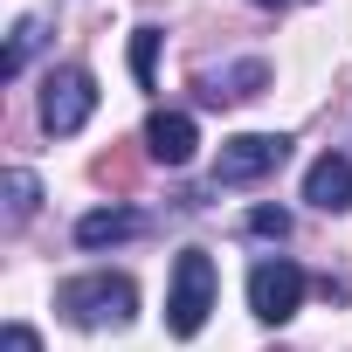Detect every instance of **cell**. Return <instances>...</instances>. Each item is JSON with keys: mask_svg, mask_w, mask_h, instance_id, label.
I'll use <instances>...</instances> for the list:
<instances>
[{"mask_svg": "<svg viewBox=\"0 0 352 352\" xmlns=\"http://www.w3.org/2000/svg\"><path fill=\"white\" fill-rule=\"evenodd\" d=\"M56 311H63L69 324H83V331H124V324L138 318V283H131V276H111V270L69 276V283L56 290Z\"/></svg>", "mask_w": 352, "mask_h": 352, "instance_id": "6da1fadb", "label": "cell"}, {"mask_svg": "<svg viewBox=\"0 0 352 352\" xmlns=\"http://www.w3.org/2000/svg\"><path fill=\"white\" fill-rule=\"evenodd\" d=\"M214 256L208 249H180L173 256V290H166V331L173 338H194L214 311Z\"/></svg>", "mask_w": 352, "mask_h": 352, "instance_id": "7a4b0ae2", "label": "cell"}, {"mask_svg": "<svg viewBox=\"0 0 352 352\" xmlns=\"http://www.w3.org/2000/svg\"><path fill=\"white\" fill-rule=\"evenodd\" d=\"M90 111H97V83H90V69H49L42 76V124H49V138H76L83 124H90Z\"/></svg>", "mask_w": 352, "mask_h": 352, "instance_id": "3957f363", "label": "cell"}, {"mask_svg": "<svg viewBox=\"0 0 352 352\" xmlns=\"http://www.w3.org/2000/svg\"><path fill=\"white\" fill-rule=\"evenodd\" d=\"M290 159V138L283 131H242L221 145L214 159V187H249V180H270V173Z\"/></svg>", "mask_w": 352, "mask_h": 352, "instance_id": "277c9868", "label": "cell"}, {"mask_svg": "<svg viewBox=\"0 0 352 352\" xmlns=\"http://www.w3.org/2000/svg\"><path fill=\"white\" fill-rule=\"evenodd\" d=\"M304 270L297 263H283V256H263L256 270H249V311L263 318V324H290L297 318V304H304Z\"/></svg>", "mask_w": 352, "mask_h": 352, "instance_id": "5b68a950", "label": "cell"}, {"mask_svg": "<svg viewBox=\"0 0 352 352\" xmlns=\"http://www.w3.org/2000/svg\"><path fill=\"white\" fill-rule=\"evenodd\" d=\"M194 145H201V131H194L187 111H152V124H145V152H152L159 166H187Z\"/></svg>", "mask_w": 352, "mask_h": 352, "instance_id": "8992f818", "label": "cell"}, {"mask_svg": "<svg viewBox=\"0 0 352 352\" xmlns=\"http://www.w3.org/2000/svg\"><path fill=\"white\" fill-rule=\"evenodd\" d=\"M304 201L324 208V214H345V208H352V159H338V152L311 159V173H304Z\"/></svg>", "mask_w": 352, "mask_h": 352, "instance_id": "52a82bcc", "label": "cell"}, {"mask_svg": "<svg viewBox=\"0 0 352 352\" xmlns=\"http://www.w3.org/2000/svg\"><path fill=\"white\" fill-rule=\"evenodd\" d=\"M145 221L131 214V208H97V214H83L76 221V249H111V242H131Z\"/></svg>", "mask_w": 352, "mask_h": 352, "instance_id": "ba28073f", "label": "cell"}, {"mask_svg": "<svg viewBox=\"0 0 352 352\" xmlns=\"http://www.w3.org/2000/svg\"><path fill=\"white\" fill-rule=\"evenodd\" d=\"M270 83V63L263 56H249V63H235V69H221V76H208V97L221 104V97H256Z\"/></svg>", "mask_w": 352, "mask_h": 352, "instance_id": "9c48e42d", "label": "cell"}, {"mask_svg": "<svg viewBox=\"0 0 352 352\" xmlns=\"http://www.w3.org/2000/svg\"><path fill=\"white\" fill-rule=\"evenodd\" d=\"M42 35H49V28H42L35 14H21V21H14V35H8V56H0V76H8V83L28 69V56L42 49Z\"/></svg>", "mask_w": 352, "mask_h": 352, "instance_id": "30bf717a", "label": "cell"}, {"mask_svg": "<svg viewBox=\"0 0 352 352\" xmlns=\"http://www.w3.org/2000/svg\"><path fill=\"white\" fill-rule=\"evenodd\" d=\"M0 187H8V221H14V228L42 208V180H35L28 166H8V180H0Z\"/></svg>", "mask_w": 352, "mask_h": 352, "instance_id": "8fae6325", "label": "cell"}, {"mask_svg": "<svg viewBox=\"0 0 352 352\" xmlns=\"http://www.w3.org/2000/svg\"><path fill=\"white\" fill-rule=\"evenodd\" d=\"M152 56H159V28H138L131 35V76H138V90H152Z\"/></svg>", "mask_w": 352, "mask_h": 352, "instance_id": "7c38bea8", "label": "cell"}, {"mask_svg": "<svg viewBox=\"0 0 352 352\" xmlns=\"http://www.w3.org/2000/svg\"><path fill=\"white\" fill-rule=\"evenodd\" d=\"M242 228H249V235H263V242H283V235H290V214H283V208H256Z\"/></svg>", "mask_w": 352, "mask_h": 352, "instance_id": "4fadbf2b", "label": "cell"}, {"mask_svg": "<svg viewBox=\"0 0 352 352\" xmlns=\"http://www.w3.org/2000/svg\"><path fill=\"white\" fill-rule=\"evenodd\" d=\"M97 180L104 187H131V152H104L97 159Z\"/></svg>", "mask_w": 352, "mask_h": 352, "instance_id": "5bb4252c", "label": "cell"}, {"mask_svg": "<svg viewBox=\"0 0 352 352\" xmlns=\"http://www.w3.org/2000/svg\"><path fill=\"white\" fill-rule=\"evenodd\" d=\"M0 352H42V338L28 324H8V331H0Z\"/></svg>", "mask_w": 352, "mask_h": 352, "instance_id": "9a60e30c", "label": "cell"}, {"mask_svg": "<svg viewBox=\"0 0 352 352\" xmlns=\"http://www.w3.org/2000/svg\"><path fill=\"white\" fill-rule=\"evenodd\" d=\"M256 8H304V0H256Z\"/></svg>", "mask_w": 352, "mask_h": 352, "instance_id": "2e32d148", "label": "cell"}]
</instances>
